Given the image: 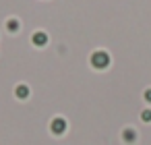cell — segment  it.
<instances>
[{
  "label": "cell",
  "instance_id": "7",
  "mask_svg": "<svg viewBox=\"0 0 151 145\" xmlns=\"http://www.w3.org/2000/svg\"><path fill=\"white\" fill-rule=\"evenodd\" d=\"M141 118H143L145 122H151V110H143V112H141Z\"/></svg>",
  "mask_w": 151,
  "mask_h": 145
},
{
  "label": "cell",
  "instance_id": "4",
  "mask_svg": "<svg viewBox=\"0 0 151 145\" xmlns=\"http://www.w3.org/2000/svg\"><path fill=\"white\" fill-rule=\"evenodd\" d=\"M122 137H124L126 143H134V141H137V131H134V128H124V131H122Z\"/></svg>",
  "mask_w": 151,
  "mask_h": 145
},
{
  "label": "cell",
  "instance_id": "5",
  "mask_svg": "<svg viewBox=\"0 0 151 145\" xmlns=\"http://www.w3.org/2000/svg\"><path fill=\"white\" fill-rule=\"evenodd\" d=\"M15 95L21 97V100H25V97L29 95V87H27V85H19V87L15 89Z\"/></svg>",
  "mask_w": 151,
  "mask_h": 145
},
{
  "label": "cell",
  "instance_id": "3",
  "mask_svg": "<svg viewBox=\"0 0 151 145\" xmlns=\"http://www.w3.org/2000/svg\"><path fill=\"white\" fill-rule=\"evenodd\" d=\"M31 42H33L35 46H44V44L48 42V35H46L44 31H35V33L31 35Z\"/></svg>",
  "mask_w": 151,
  "mask_h": 145
},
{
  "label": "cell",
  "instance_id": "6",
  "mask_svg": "<svg viewBox=\"0 0 151 145\" xmlns=\"http://www.w3.org/2000/svg\"><path fill=\"white\" fill-rule=\"evenodd\" d=\"M6 29H9V31H19V21H17V19H9Z\"/></svg>",
  "mask_w": 151,
  "mask_h": 145
},
{
  "label": "cell",
  "instance_id": "8",
  "mask_svg": "<svg viewBox=\"0 0 151 145\" xmlns=\"http://www.w3.org/2000/svg\"><path fill=\"white\" fill-rule=\"evenodd\" d=\"M145 100L151 104V89H145Z\"/></svg>",
  "mask_w": 151,
  "mask_h": 145
},
{
  "label": "cell",
  "instance_id": "1",
  "mask_svg": "<svg viewBox=\"0 0 151 145\" xmlns=\"http://www.w3.org/2000/svg\"><path fill=\"white\" fill-rule=\"evenodd\" d=\"M91 64H93L95 69H106V66L110 64V54L104 52V50H95V52L91 54Z\"/></svg>",
  "mask_w": 151,
  "mask_h": 145
},
{
  "label": "cell",
  "instance_id": "2",
  "mask_svg": "<svg viewBox=\"0 0 151 145\" xmlns=\"http://www.w3.org/2000/svg\"><path fill=\"white\" fill-rule=\"evenodd\" d=\"M50 131H52L54 135H62V133L66 131V120H64V118H60V116H58V118H54V120L50 122Z\"/></svg>",
  "mask_w": 151,
  "mask_h": 145
}]
</instances>
